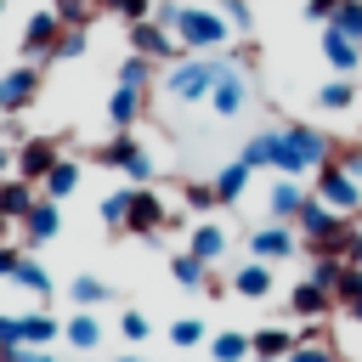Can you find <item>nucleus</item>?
Instances as JSON below:
<instances>
[{"instance_id":"53","label":"nucleus","mask_w":362,"mask_h":362,"mask_svg":"<svg viewBox=\"0 0 362 362\" xmlns=\"http://www.w3.org/2000/svg\"><path fill=\"white\" fill-rule=\"evenodd\" d=\"M6 232H11V221H6V215H0V243H6Z\"/></svg>"},{"instance_id":"39","label":"nucleus","mask_w":362,"mask_h":362,"mask_svg":"<svg viewBox=\"0 0 362 362\" xmlns=\"http://www.w3.org/2000/svg\"><path fill=\"white\" fill-rule=\"evenodd\" d=\"M113 17H124V23H147L153 17V0H102Z\"/></svg>"},{"instance_id":"25","label":"nucleus","mask_w":362,"mask_h":362,"mask_svg":"<svg viewBox=\"0 0 362 362\" xmlns=\"http://www.w3.org/2000/svg\"><path fill=\"white\" fill-rule=\"evenodd\" d=\"M272 153H277V130H260V136H249V141H243V153H238V158H243L249 170H272Z\"/></svg>"},{"instance_id":"23","label":"nucleus","mask_w":362,"mask_h":362,"mask_svg":"<svg viewBox=\"0 0 362 362\" xmlns=\"http://www.w3.org/2000/svg\"><path fill=\"white\" fill-rule=\"evenodd\" d=\"M249 351H255V356H277V362H288L294 334H288V328H260V334H249Z\"/></svg>"},{"instance_id":"31","label":"nucleus","mask_w":362,"mask_h":362,"mask_svg":"<svg viewBox=\"0 0 362 362\" xmlns=\"http://www.w3.org/2000/svg\"><path fill=\"white\" fill-rule=\"evenodd\" d=\"M334 305H345V311H351V305H362V266H351V260L339 266V283H334Z\"/></svg>"},{"instance_id":"38","label":"nucleus","mask_w":362,"mask_h":362,"mask_svg":"<svg viewBox=\"0 0 362 362\" xmlns=\"http://www.w3.org/2000/svg\"><path fill=\"white\" fill-rule=\"evenodd\" d=\"M51 57H62V62H68V57H85V28H68V23H62V34H57Z\"/></svg>"},{"instance_id":"33","label":"nucleus","mask_w":362,"mask_h":362,"mask_svg":"<svg viewBox=\"0 0 362 362\" xmlns=\"http://www.w3.org/2000/svg\"><path fill=\"white\" fill-rule=\"evenodd\" d=\"M170 345H175V351L204 345V322H198V317H175V322H170Z\"/></svg>"},{"instance_id":"46","label":"nucleus","mask_w":362,"mask_h":362,"mask_svg":"<svg viewBox=\"0 0 362 362\" xmlns=\"http://www.w3.org/2000/svg\"><path fill=\"white\" fill-rule=\"evenodd\" d=\"M334 158H339V170H345V175H356V181H362V147H339Z\"/></svg>"},{"instance_id":"37","label":"nucleus","mask_w":362,"mask_h":362,"mask_svg":"<svg viewBox=\"0 0 362 362\" xmlns=\"http://www.w3.org/2000/svg\"><path fill=\"white\" fill-rule=\"evenodd\" d=\"M102 0H57V17L68 23V28H85L90 23V11H96Z\"/></svg>"},{"instance_id":"18","label":"nucleus","mask_w":362,"mask_h":362,"mask_svg":"<svg viewBox=\"0 0 362 362\" xmlns=\"http://www.w3.org/2000/svg\"><path fill=\"white\" fill-rule=\"evenodd\" d=\"M51 238H57V204H51V198H40V204L23 215V243L34 249V243H51Z\"/></svg>"},{"instance_id":"49","label":"nucleus","mask_w":362,"mask_h":362,"mask_svg":"<svg viewBox=\"0 0 362 362\" xmlns=\"http://www.w3.org/2000/svg\"><path fill=\"white\" fill-rule=\"evenodd\" d=\"M334 6H339V0H305V11H311V17H322V23L334 17Z\"/></svg>"},{"instance_id":"1","label":"nucleus","mask_w":362,"mask_h":362,"mask_svg":"<svg viewBox=\"0 0 362 362\" xmlns=\"http://www.w3.org/2000/svg\"><path fill=\"white\" fill-rule=\"evenodd\" d=\"M334 158V141L317 130V124H277V153H272V170L277 175H317L322 164Z\"/></svg>"},{"instance_id":"44","label":"nucleus","mask_w":362,"mask_h":362,"mask_svg":"<svg viewBox=\"0 0 362 362\" xmlns=\"http://www.w3.org/2000/svg\"><path fill=\"white\" fill-rule=\"evenodd\" d=\"M23 345V317H0V351Z\"/></svg>"},{"instance_id":"58","label":"nucleus","mask_w":362,"mask_h":362,"mask_svg":"<svg viewBox=\"0 0 362 362\" xmlns=\"http://www.w3.org/2000/svg\"><path fill=\"white\" fill-rule=\"evenodd\" d=\"M0 113H6V107H0Z\"/></svg>"},{"instance_id":"42","label":"nucleus","mask_w":362,"mask_h":362,"mask_svg":"<svg viewBox=\"0 0 362 362\" xmlns=\"http://www.w3.org/2000/svg\"><path fill=\"white\" fill-rule=\"evenodd\" d=\"M215 11H221V17L232 23V28H249V0H221Z\"/></svg>"},{"instance_id":"30","label":"nucleus","mask_w":362,"mask_h":362,"mask_svg":"<svg viewBox=\"0 0 362 362\" xmlns=\"http://www.w3.org/2000/svg\"><path fill=\"white\" fill-rule=\"evenodd\" d=\"M209 356H215V362H243V356H255V351H249V334H232V328H226V334L209 339Z\"/></svg>"},{"instance_id":"41","label":"nucleus","mask_w":362,"mask_h":362,"mask_svg":"<svg viewBox=\"0 0 362 362\" xmlns=\"http://www.w3.org/2000/svg\"><path fill=\"white\" fill-rule=\"evenodd\" d=\"M119 334H124V339H136V345H141V339H147V334H153V322H147V317H141V311H124V317H119Z\"/></svg>"},{"instance_id":"4","label":"nucleus","mask_w":362,"mask_h":362,"mask_svg":"<svg viewBox=\"0 0 362 362\" xmlns=\"http://www.w3.org/2000/svg\"><path fill=\"white\" fill-rule=\"evenodd\" d=\"M311 198H322L334 215H356V209H362V181L345 175L339 158H328V164L317 170V192H311Z\"/></svg>"},{"instance_id":"14","label":"nucleus","mask_w":362,"mask_h":362,"mask_svg":"<svg viewBox=\"0 0 362 362\" xmlns=\"http://www.w3.org/2000/svg\"><path fill=\"white\" fill-rule=\"evenodd\" d=\"M141 107H147V90H141V85H119V90L107 96V119H113V130H130V124L141 119Z\"/></svg>"},{"instance_id":"11","label":"nucleus","mask_w":362,"mask_h":362,"mask_svg":"<svg viewBox=\"0 0 362 362\" xmlns=\"http://www.w3.org/2000/svg\"><path fill=\"white\" fill-rule=\"evenodd\" d=\"M130 45H136V57H181V40L164 28V23H130Z\"/></svg>"},{"instance_id":"48","label":"nucleus","mask_w":362,"mask_h":362,"mask_svg":"<svg viewBox=\"0 0 362 362\" xmlns=\"http://www.w3.org/2000/svg\"><path fill=\"white\" fill-rule=\"evenodd\" d=\"M17 260H23V249H11V243H0V277H11V272H17Z\"/></svg>"},{"instance_id":"19","label":"nucleus","mask_w":362,"mask_h":362,"mask_svg":"<svg viewBox=\"0 0 362 362\" xmlns=\"http://www.w3.org/2000/svg\"><path fill=\"white\" fill-rule=\"evenodd\" d=\"M187 255H198L204 266H215V260L226 255V232H221V226H209V221H204V226H192V238H187Z\"/></svg>"},{"instance_id":"12","label":"nucleus","mask_w":362,"mask_h":362,"mask_svg":"<svg viewBox=\"0 0 362 362\" xmlns=\"http://www.w3.org/2000/svg\"><path fill=\"white\" fill-rule=\"evenodd\" d=\"M249 255L266 260V266H272V260H288V255H294V226H255V232H249Z\"/></svg>"},{"instance_id":"50","label":"nucleus","mask_w":362,"mask_h":362,"mask_svg":"<svg viewBox=\"0 0 362 362\" xmlns=\"http://www.w3.org/2000/svg\"><path fill=\"white\" fill-rule=\"evenodd\" d=\"M0 362H28V345H11V351H0Z\"/></svg>"},{"instance_id":"3","label":"nucleus","mask_w":362,"mask_h":362,"mask_svg":"<svg viewBox=\"0 0 362 362\" xmlns=\"http://www.w3.org/2000/svg\"><path fill=\"white\" fill-rule=\"evenodd\" d=\"M170 34L181 40V51H192V57H209L215 45H226L232 23H226L221 11H209V6H181V17H175V28H170Z\"/></svg>"},{"instance_id":"54","label":"nucleus","mask_w":362,"mask_h":362,"mask_svg":"<svg viewBox=\"0 0 362 362\" xmlns=\"http://www.w3.org/2000/svg\"><path fill=\"white\" fill-rule=\"evenodd\" d=\"M119 362H141V356H136V351H124V356H119Z\"/></svg>"},{"instance_id":"28","label":"nucleus","mask_w":362,"mask_h":362,"mask_svg":"<svg viewBox=\"0 0 362 362\" xmlns=\"http://www.w3.org/2000/svg\"><path fill=\"white\" fill-rule=\"evenodd\" d=\"M11 283H23V288H28V294H40V300L51 294V277H45V266H40L34 255H23V260H17V272H11Z\"/></svg>"},{"instance_id":"8","label":"nucleus","mask_w":362,"mask_h":362,"mask_svg":"<svg viewBox=\"0 0 362 362\" xmlns=\"http://www.w3.org/2000/svg\"><path fill=\"white\" fill-rule=\"evenodd\" d=\"M57 158H62V141H57V136H28V141L17 147V175H23V181H45Z\"/></svg>"},{"instance_id":"55","label":"nucleus","mask_w":362,"mask_h":362,"mask_svg":"<svg viewBox=\"0 0 362 362\" xmlns=\"http://www.w3.org/2000/svg\"><path fill=\"white\" fill-rule=\"evenodd\" d=\"M255 362H277V356H255Z\"/></svg>"},{"instance_id":"56","label":"nucleus","mask_w":362,"mask_h":362,"mask_svg":"<svg viewBox=\"0 0 362 362\" xmlns=\"http://www.w3.org/2000/svg\"><path fill=\"white\" fill-rule=\"evenodd\" d=\"M356 226H362V209H356Z\"/></svg>"},{"instance_id":"45","label":"nucleus","mask_w":362,"mask_h":362,"mask_svg":"<svg viewBox=\"0 0 362 362\" xmlns=\"http://www.w3.org/2000/svg\"><path fill=\"white\" fill-rule=\"evenodd\" d=\"M175 17H181V0H153V23L175 28Z\"/></svg>"},{"instance_id":"13","label":"nucleus","mask_w":362,"mask_h":362,"mask_svg":"<svg viewBox=\"0 0 362 362\" xmlns=\"http://www.w3.org/2000/svg\"><path fill=\"white\" fill-rule=\"evenodd\" d=\"M288 311H294V317H305V322H317V317H328V311H334V294H328L322 283H311V277H305V283H294V288H288Z\"/></svg>"},{"instance_id":"17","label":"nucleus","mask_w":362,"mask_h":362,"mask_svg":"<svg viewBox=\"0 0 362 362\" xmlns=\"http://www.w3.org/2000/svg\"><path fill=\"white\" fill-rule=\"evenodd\" d=\"M322 57H328L334 74H351V68L362 62V45H356L351 34H339V28H328V34H322Z\"/></svg>"},{"instance_id":"29","label":"nucleus","mask_w":362,"mask_h":362,"mask_svg":"<svg viewBox=\"0 0 362 362\" xmlns=\"http://www.w3.org/2000/svg\"><path fill=\"white\" fill-rule=\"evenodd\" d=\"M107 294H113V288H107L102 277H74V283H68V300H74L79 311H90V305H102Z\"/></svg>"},{"instance_id":"35","label":"nucleus","mask_w":362,"mask_h":362,"mask_svg":"<svg viewBox=\"0 0 362 362\" xmlns=\"http://www.w3.org/2000/svg\"><path fill=\"white\" fill-rule=\"evenodd\" d=\"M170 272H175V283H181V288H204V277H209L198 255H175V266H170Z\"/></svg>"},{"instance_id":"43","label":"nucleus","mask_w":362,"mask_h":362,"mask_svg":"<svg viewBox=\"0 0 362 362\" xmlns=\"http://www.w3.org/2000/svg\"><path fill=\"white\" fill-rule=\"evenodd\" d=\"M288 362H339V356H334L328 345H294V351H288Z\"/></svg>"},{"instance_id":"22","label":"nucleus","mask_w":362,"mask_h":362,"mask_svg":"<svg viewBox=\"0 0 362 362\" xmlns=\"http://www.w3.org/2000/svg\"><path fill=\"white\" fill-rule=\"evenodd\" d=\"M300 204H305V187H300L294 175H283V181L272 187V215H277V221H294Z\"/></svg>"},{"instance_id":"26","label":"nucleus","mask_w":362,"mask_h":362,"mask_svg":"<svg viewBox=\"0 0 362 362\" xmlns=\"http://www.w3.org/2000/svg\"><path fill=\"white\" fill-rule=\"evenodd\" d=\"M74 187H79V164H74V158H57V164H51V175H45V198L57 204V198H68Z\"/></svg>"},{"instance_id":"47","label":"nucleus","mask_w":362,"mask_h":362,"mask_svg":"<svg viewBox=\"0 0 362 362\" xmlns=\"http://www.w3.org/2000/svg\"><path fill=\"white\" fill-rule=\"evenodd\" d=\"M356 221V215H351ZM339 260H351V266H362V226H351V238H345V249H339Z\"/></svg>"},{"instance_id":"5","label":"nucleus","mask_w":362,"mask_h":362,"mask_svg":"<svg viewBox=\"0 0 362 362\" xmlns=\"http://www.w3.org/2000/svg\"><path fill=\"white\" fill-rule=\"evenodd\" d=\"M96 164H107V170H124V175H130L136 187H141V181L153 175V158L141 153V141H136L130 130H119L113 141H102V147H96Z\"/></svg>"},{"instance_id":"16","label":"nucleus","mask_w":362,"mask_h":362,"mask_svg":"<svg viewBox=\"0 0 362 362\" xmlns=\"http://www.w3.org/2000/svg\"><path fill=\"white\" fill-rule=\"evenodd\" d=\"M232 294H243V300H266V294H272V266H266V260H243V266L232 272Z\"/></svg>"},{"instance_id":"7","label":"nucleus","mask_w":362,"mask_h":362,"mask_svg":"<svg viewBox=\"0 0 362 362\" xmlns=\"http://www.w3.org/2000/svg\"><path fill=\"white\" fill-rule=\"evenodd\" d=\"M57 34H62V17L57 11H34L28 23H23V62H45L51 57V45H57Z\"/></svg>"},{"instance_id":"36","label":"nucleus","mask_w":362,"mask_h":362,"mask_svg":"<svg viewBox=\"0 0 362 362\" xmlns=\"http://www.w3.org/2000/svg\"><path fill=\"white\" fill-rule=\"evenodd\" d=\"M124 215H130V187H119V192H107V198H102V221H107V226H119V232H124Z\"/></svg>"},{"instance_id":"34","label":"nucleus","mask_w":362,"mask_h":362,"mask_svg":"<svg viewBox=\"0 0 362 362\" xmlns=\"http://www.w3.org/2000/svg\"><path fill=\"white\" fill-rule=\"evenodd\" d=\"M119 85H141L147 90L153 85V57H124L119 62Z\"/></svg>"},{"instance_id":"40","label":"nucleus","mask_w":362,"mask_h":362,"mask_svg":"<svg viewBox=\"0 0 362 362\" xmlns=\"http://www.w3.org/2000/svg\"><path fill=\"white\" fill-rule=\"evenodd\" d=\"M187 204L192 209H215L221 198H215V181H187Z\"/></svg>"},{"instance_id":"27","label":"nucleus","mask_w":362,"mask_h":362,"mask_svg":"<svg viewBox=\"0 0 362 362\" xmlns=\"http://www.w3.org/2000/svg\"><path fill=\"white\" fill-rule=\"evenodd\" d=\"M62 334V322L57 317H45V311H34V317H23V345H34V351H45L51 339Z\"/></svg>"},{"instance_id":"6","label":"nucleus","mask_w":362,"mask_h":362,"mask_svg":"<svg viewBox=\"0 0 362 362\" xmlns=\"http://www.w3.org/2000/svg\"><path fill=\"white\" fill-rule=\"evenodd\" d=\"M164 226H170L164 198H158L153 187H130V215H124V232H136V238H158Z\"/></svg>"},{"instance_id":"15","label":"nucleus","mask_w":362,"mask_h":362,"mask_svg":"<svg viewBox=\"0 0 362 362\" xmlns=\"http://www.w3.org/2000/svg\"><path fill=\"white\" fill-rule=\"evenodd\" d=\"M34 204H40L34 181H23V175H6V181H0V215H6V221H23Z\"/></svg>"},{"instance_id":"20","label":"nucleus","mask_w":362,"mask_h":362,"mask_svg":"<svg viewBox=\"0 0 362 362\" xmlns=\"http://www.w3.org/2000/svg\"><path fill=\"white\" fill-rule=\"evenodd\" d=\"M62 334H68L74 351H96V345H102V322H96L90 311H74V317L62 322Z\"/></svg>"},{"instance_id":"52","label":"nucleus","mask_w":362,"mask_h":362,"mask_svg":"<svg viewBox=\"0 0 362 362\" xmlns=\"http://www.w3.org/2000/svg\"><path fill=\"white\" fill-rule=\"evenodd\" d=\"M28 362H57V356H51V351H34V345H28Z\"/></svg>"},{"instance_id":"9","label":"nucleus","mask_w":362,"mask_h":362,"mask_svg":"<svg viewBox=\"0 0 362 362\" xmlns=\"http://www.w3.org/2000/svg\"><path fill=\"white\" fill-rule=\"evenodd\" d=\"M243 102H249V79L226 62V74H221V79H215V90H209V113H215V119H238V113H243Z\"/></svg>"},{"instance_id":"21","label":"nucleus","mask_w":362,"mask_h":362,"mask_svg":"<svg viewBox=\"0 0 362 362\" xmlns=\"http://www.w3.org/2000/svg\"><path fill=\"white\" fill-rule=\"evenodd\" d=\"M351 102H356V85H351V74H334V79L317 90V107H322V113H345Z\"/></svg>"},{"instance_id":"10","label":"nucleus","mask_w":362,"mask_h":362,"mask_svg":"<svg viewBox=\"0 0 362 362\" xmlns=\"http://www.w3.org/2000/svg\"><path fill=\"white\" fill-rule=\"evenodd\" d=\"M34 96H40V68H34V62H23V68H11V74L0 79V107H6V113L34 107Z\"/></svg>"},{"instance_id":"24","label":"nucleus","mask_w":362,"mask_h":362,"mask_svg":"<svg viewBox=\"0 0 362 362\" xmlns=\"http://www.w3.org/2000/svg\"><path fill=\"white\" fill-rule=\"evenodd\" d=\"M243 187H249V164H243V158H232V164L215 175V198H221V204H238V198H243Z\"/></svg>"},{"instance_id":"57","label":"nucleus","mask_w":362,"mask_h":362,"mask_svg":"<svg viewBox=\"0 0 362 362\" xmlns=\"http://www.w3.org/2000/svg\"><path fill=\"white\" fill-rule=\"evenodd\" d=\"M0 11H6V0H0Z\"/></svg>"},{"instance_id":"32","label":"nucleus","mask_w":362,"mask_h":362,"mask_svg":"<svg viewBox=\"0 0 362 362\" xmlns=\"http://www.w3.org/2000/svg\"><path fill=\"white\" fill-rule=\"evenodd\" d=\"M328 28H339V34H351V40L362 45V0H339L334 17H328Z\"/></svg>"},{"instance_id":"2","label":"nucleus","mask_w":362,"mask_h":362,"mask_svg":"<svg viewBox=\"0 0 362 362\" xmlns=\"http://www.w3.org/2000/svg\"><path fill=\"white\" fill-rule=\"evenodd\" d=\"M221 74H226V62H215V57H175V68L164 79V96L175 107H198V102H209Z\"/></svg>"},{"instance_id":"51","label":"nucleus","mask_w":362,"mask_h":362,"mask_svg":"<svg viewBox=\"0 0 362 362\" xmlns=\"http://www.w3.org/2000/svg\"><path fill=\"white\" fill-rule=\"evenodd\" d=\"M11 170H17V153H6V147H0V181H6Z\"/></svg>"}]
</instances>
